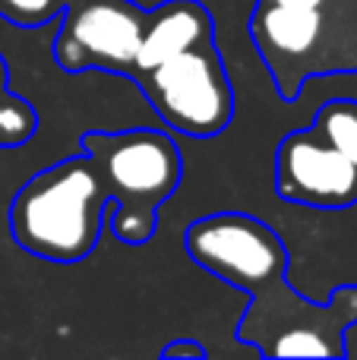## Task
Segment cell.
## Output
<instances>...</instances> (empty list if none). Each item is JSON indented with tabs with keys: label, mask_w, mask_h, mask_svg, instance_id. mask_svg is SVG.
<instances>
[{
	"label": "cell",
	"mask_w": 357,
	"mask_h": 360,
	"mask_svg": "<svg viewBox=\"0 0 357 360\" xmlns=\"http://www.w3.org/2000/svg\"><path fill=\"white\" fill-rule=\"evenodd\" d=\"M187 253L196 266L250 294V310L238 332H272L310 310L288 285V250L266 221L247 212H215L187 228Z\"/></svg>",
	"instance_id": "cell-1"
},
{
	"label": "cell",
	"mask_w": 357,
	"mask_h": 360,
	"mask_svg": "<svg viewBox=\"0 0 357 360\" xmlns=\"http://www.w3.org/2000/svg\"><path fill=\"white\" fill-rule=\"evenodd\" d=\"M250 38L285 101L316 76L357 70V0H257Z\"/></svg>",
	"instance_id": "cell-2"
},
{
	"label": "cell",
	"mask_w": 357,
	"mask_h": 360,
	"mask_svg": "<svg viewBox=\"0 0 357 360\" xmlns=\"http://www.w3.org/2000/svg\"><path fill=\"white\" fill-rule=\"evenodd\" d=\"M111 205L86 152L29 177L10 202L13 240L48 262H82L98 247Z\"/></svg>",
	"instance_id": "cell-3"
},
{
	"label": "cell",
	"mask_w": 357,
	"mask_h": 360,
	"mask_svg": "<svg viewBox=\"0 0 357 360\" xmlns=\"http://www.w3.org/2000/svg\"><path fill=\"white\" fill-rule=\"evenodd\" d=\"M82 152L114 205L111 234L124 243L152 240L158 209L174 196L183 177V162L168 133L136 127L120 133H86Z\"/></svg>",
	"instance_id": "cell-4"
},
{
	"label": "cell",
	"mask_w": 357,
	"mask_h": 360,
	"mask_svg": "<svg viewBox=\"0 0 357 360\" xmlns=\"http://www.w3.org/2000/svg\"><path fill=\"white\" fill-rule=\"evenodd\" d=\"M136 82L158 117L183 136L212 139L234 117V89L212 38L168 57Z\"/></svg>",
	"instance_id": "cell-5"
},
{
	"label": "cell",
	"mask_w": 357,
	"mask_h": 360,
	"mask_svg": "<svg viewBox=\"0 0 357 360\" xmlns=\"http://www.w3.org/2000/svg\"><path fill=\"white\" fill-rule=\"evenodd\" d=\"M145 16L149 13L133 0H70L54 41V60L70 73L105 70L133 76Z\"/></svg>",
	"instance_id": "cell-6"
},
{
	"label": "cell",
	"mask_w": 357,
	"mask_h": 360,
	"mask_svg": "<svg viewBox=\"0 0 357 360\" xmlns=\"http://www.w3.org/2000/svg\"><path fill=\"white\" fill-rule=\"evenodd\" d=\"M275 193L285 202L342 212L357 202V165L310 130H291L275 149Z\"/></svg>",
	"instance_id": "cell-7"
},
{
	"label": "cell",
	"mask_w": 357,
	"mask_h": 360,
	"mask_svg": "<svg viewBox=\"0 0 357 360\" xmlns=\"http://www.w3.org/2000/svg\"><path fill=\"white\" fill-rule=\"evenodd\" d=\"M212 38V16L196 0H168L145 16V32L139 41V54L133 63V79L149 73L152 67L164 63L168 57L193 48Z\"/></svg>",
	"instance_id": "cell-8"
},
{
	"label": "cell",
	"mask_w": 357,
	"mask_h": 360,
	"mask_svg": "<svg viewBox=\"0 0 357 360\" xmlns=\"http://www.w3.org/2000/svg\"><path fill=\"white\" fill-rule=\"evenodd\" d=\"M313 130L357 165V101H326L313 117Z\"/></svg>",
	"instance_id": "cell-9"
},
{
	"label": "cell",
	"mask_w": 357,
	"mask_h": 360,
	"mask_svg": "<svg viewBox=\"0 0 357 360\" xmlns=\"http://www.w3.org/2000/svg\"><path fill=\"white\" fill-rule=\"evenodd\" d=\"M35 133V111L25 98L13 95L10 89L0 92V149H13L32 139Z\"/></svg>",
	"instance_id": "cell-10"
},
{
	"label": "cell",
	"mask_w": 357,
	"mask_h": 360,
	"mask_svg": "<svg viewBox=\"0 0 357 360\" xmlns=\"http://www.w3.org/2000/svg\"><path fill=\"white\" fill-rule=\"evenodd\" d=\"M70 0H0V16L16 25H44Z\"/></svg>",
	"instance_id": "cell-11"
},
{
	"label": "cell",
	"mask_w": 357,
	"mask_h": 360,
	"mask_svg": "<svg viewBox=\"0 0 357 360\" xmlns=\"http://www.w3.org/2000/svg\"><path fill=\"white\" fill-rule=\"evenodd\" d=\"M206 354H209L206 345H200L196 338H177V342H171V345H164V348H162V357L164 360H177V357L202 360Z\"/></svg>",
	"instance_id": "cell-12"
},
{
	"label": "cell",
	"mask_w": 357,
	"mask_h": 360,
	"mask_svg": "<svg viewBox=\"0 0 357 360\" xmlns=\"http://www.w3.org/2000/svg\"><path fill=\"white\" fill-rule=\"evenodd\" d=\"M6 89V67H4V60H0V92Z\"/></svg>",
	"instance_id": "cell-13"
}]
</instances>
